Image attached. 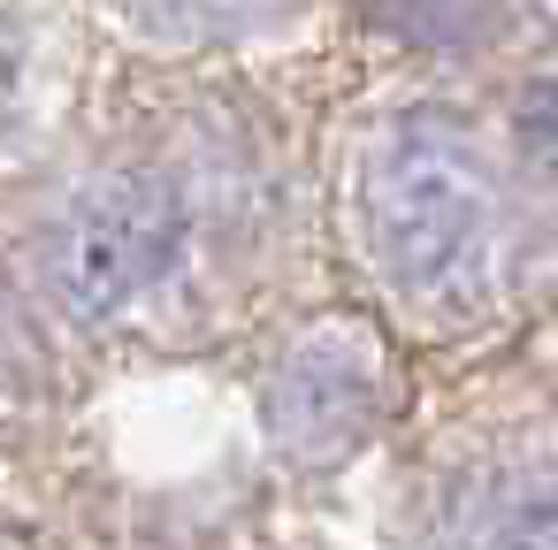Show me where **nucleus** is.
Segmentation results:
<instances>
[{
    "label": "nucleus",
    "instance_id": "nucleus-1",
    "mask_svg": "<svg viewBox=\"0 0 558 550\" xmlns=\"http://www.w3.org/2000/svg\"><path fill=\"white\" fill-rule=\"evenodd\" d=\"M360 230L383 283H398L413 306L466 314L497 276L505 199L466 131H451L444 115H405L360 169Z\"/></svg>",
    "mask_w": 558,
    "mask_h": 550
},
{
    "label": "nucleus",
    "instance_id": "nucleus-2",
    "mask_svg": "<svg viewBox=\"0 0 558 550\" xmlns=\"http://www.w3.org/2000/svg\"><path fill=\"white\" fill-rule=\"evenodd\" d=\"M177 237V184L161 169H108L47 230V298L70 321H108L161 283Z\"/></svg>",
    "mask_w": 558,
    "mask_h": 550
},
{
    "label": "nucleus",
    "instance_id": "nucleus-3",
    "mask_svg": "<svg viewBox=\"0 0 558 550\" xmlns=\"http://www.w3.org/2000/svg\"><path fill=\"white\" fill-rule=\"evenodd\" d=\"M398 382H390V352L367 321L337 314L314 321L283 344L268 390H260V428L276 443V459L291 466H337L344 451H360L383 413H390Z\"/></svg>",
    "mask_w": 558,
    "mask_h": 550
},
{
    "label": "nucleus",
    "instance_id": "nucleus-4",
    "mask_svg": "<svg viewBox=\"0 0 558 550\" xmlns=\"http://www.w3.org/2000/svg\"><path fill=\"white\" fill-rule=\"evenodd\" d=\"M451 550H558L550 474H482L451 512Z\"/></svg>",
    "mask_w": 558,
    "mask_h": 550
},
{
    "label": "nucleus",
    "instance_id": "nucleus-5",
    "mask_svg": "<svg viewBox=\"0 0 558 550\" xmlns=\"http://www.w3.org/2000/svg\"><path fill=\"white\" fill-rule=\"evenodd\" d=\"M375 16L413 39V47H436V54H466V47H489L505 9L497 0H375Z\"/></svg>",
    "mask_w": 558,
    "mask_h": 550
},
{
    "label": "nucleus",
    "instance_id": "nucleus-6",
    "mask_svg": "<svg viewBox=\"0 0 558 550\" xmlns=\"http://www.w3.org/2000/svg\"><path fill=\"white\" fill-rule=\"evenodd\" d=\"M520 146H527L535 169L558 176V77L527 85V100H520Z\"/></svg>",
    "mask_w": 558,
    "mask_h": 550
},
{
    "label": "nucleus",
    "instance_id": "nucleus-7",
    "mask_svg": "<svg viewBox=\"0 0 558 550\" xmlns=\"http://www.w3.org/2000/svg\"><path fill=\"white\" fill-rule=\"evenodd\" d=\"M154 9L192 16V24H230V16H260V9H276V0H154Z\"/></svg>",
    "mask_w": 558,
    "mask_h": 550
}]
</instances>
